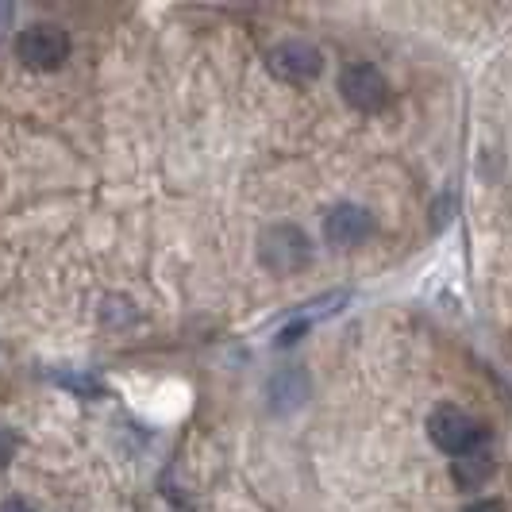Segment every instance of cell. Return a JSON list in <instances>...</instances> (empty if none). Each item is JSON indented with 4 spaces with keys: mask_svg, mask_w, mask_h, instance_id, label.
<instances>
[{
    "mask_svg": "<svg viewBox=\"0 0 512 512\" xmlns=\"http://www.w3.org/2000/svg\"><path fill=\"white\" fill-rule=\"evenodd\" d=\"M258 262L278 278L301 274L312 262V239L297 224H274L258 239Z\"/></svg>",
    "mask_w": 512,
    "mask_h": 512,
    "instance_id": "1",
    "label": "cell"
},
{
    "mask_svg": "<svg viewBox=\"0 0 512 512\" xmlns=\"http://www.w3.org/2000/svg\"><path fill=\"white\" fill-rule=\"evenodd\" d=\"M428 439L443 455H466V451L486 443V424L466 416L459 405H436L428 416Z\"/></svg>",
    "mask_w": 512,
    "mask_h": 512,
    "instance_id": "2",
    "label": "cell"
},
{
    "mask_svg": "<svg viewBox=\"0 0 512 512\" xmlns=\"http://www.w3.org/2000/svg\"><path fill=\"white\" fill-rule=\"evenodd\" d=\"M16 58L27 70L51 74L70 58V35L58 24H31L16 35Z\"/></svg>",
    "mask_w": 512,
    "mask_h": 512,
    "instance_id": "3",
    "label": "cell"
},
{
    "mask_svg": "<svg viewBox=\"0 0 512 512\" xmlns=\"http://www.w3.org/2000/svg\"><path fill=\"white\" fill-rule=\"evenodd\" d=\"M266 70L285 85H308L324 70V54L305 39H289V43H278L266 51Z\"/></svg>",
    "mask_w": 512,
    "mask_h": 512,
    "instance_id": "4",
    "label": "cell"
},
{
    "mask_svg": "<svg viewBox=\"0 0 512 512\" xmlns=\"http://www.w3.org/2000/svg\"><path fill=\"white\" fill-rule=\"evenodd\" d=\"M339 93H343V101L351 104L355 112H378L389 101V81H385V74L378 66L355 62V66H343Z\"/></svg>",
    "mask_w": 512,
    "mask_h": 512,
    "instance_id": "5",
    "label": "cell"
},
{
    "mask_svg": "<svg viewBox=\"0 0 512 512\" xmlns=\"http://www.w3.org/2000/svg\"><path fill=\"white\" fill-rule=\"evenodd\" d=\"M374 231H378L374 212L362 205H335L332 212L324 216V239H328L332 247H339V251L359 247V243H366Z\"/></svg>",
    "mask_w": 512,
    "mask_h": 512,
    "instance_id": "6",
    "label": "cell"
},
{
    "mask_svg": "<svg viewBox=\"0 0 512 512\" xmlns=\"http://www.w3.org/2000/svg\"><path fill=\"white\" fill-rule=\"evenodd\" d=\"M312 397V378H308L305 366H282L270 382H266V405L278 416L297 412Z\"/></svg>",
    "mask_w": 512,
    "mask_h": 512,
    "instance_id": "7",
    "label": "cell"
},
{
    "mask_svg": "<svg viewBox=\"0 0 512 512\" xmlns=\"http://www.w3.org/2000/svg\"><path fill=\"white\" fill-rule=\"evenodd\" d=\"M493 470H497V462H493L486 447H474V451L451 459V478H455L459 489H482L493 478Z\"/></svg>",
    "mask_w": 512,
    "mask_h": 512,
    "instance_id": "8",
    "label": "cell"
},
{
    "mask_svg": "<svg viewBox=\"0 0 512 512\" xmlns=\"http://www.w3.org/2000/svg\"><path fill=\"white\" fill-rule=\"evenodd\" d=\"M51 378L62 385V389H70L74 397H85V401L104 397V382L101 378H93V374H85V370H54Z\"/></svg>",
    "mask_w": 512,
    "mask_h": 512,
    "instance_id": "9",
    "label": "cell"
},
{
    "mask_svg": "<svg viewBox=\"0 0 512 512\" xmlns=\"http://www.w3.org/2000/svg\"><path fill=\"white\" fill-rule=\"evenodd\" d=\"M135 320H139V312L128 297H108L101 305V324H108V328H128Z\"/></svg>",
    "mask_w": 512,
    "mask_h": 512,
    "instance_id": "10",
    "label": "cell"
},
{
    "mask_svg": "<svg viewBox=\"0 0 512 512\" xmlns=\"http://www.w3.org/2000/svg\"><path fill=\"white\" fill-rule=\"evenodd\" d=\"M16 451H20V436L8 424H0V470L16 459Z\"/></svg>",
    "mask_w": 512,
    "mask_h": 512,
    "instance_id": "11",
    "label": "cell"
},
{
    "mask_svg": "<svg viewBox=\"0 0 512 512\" xmlns=\"http://www.w3.org/2000/svg\"><path fill=\"white\" fill-rule=\"evenodd\" d=\"M462 512H505V505L501 501H489V497H482V501H474V505H466Z\"/></svg>",
    "mask_w": 512,
    "mask_h": 512,
    "instance_id": "12",
    "label": "cell"
},
{
    "mask_svg": "<svg viewBox=\"0 0 512 512\" xmlns=\"http://www.w3.org/2000/svg\"><path fill=\"white\" fill-rule=\"evenodd\" d=\"M0 512H31V505H27L24 497H8V501L0 505Z\"/></svg>",
    "mask_w": 512,
    "mask_h": 512,
    "instance_id": "13",
    "label": "cell"
}]
</instances>
